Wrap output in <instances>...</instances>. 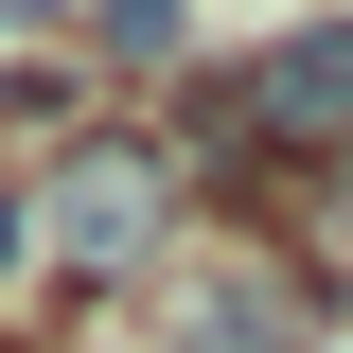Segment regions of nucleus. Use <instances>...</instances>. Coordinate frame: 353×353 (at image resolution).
<instances>
[{"mask_svg": "<svg viewBox=\"0 0 353 353\" xmlns=\"http://www.w3.org/2000/svg\"><path fill=\"white\" fill-rule=\"evenodd\" d=\"M36 248L88 265V283H141V265L176 248V159L159 141H71L53 194H36Z\"/></svg>", "mask_w": 353, "mask_h": 353, "instance_id": "1", "label": "nucleus"}, {"mask_svg": "<svg viewBox=\"0 0 353 353\" xmlns=\"http://www.w3.org/2000/svg\"><path fill=\"white\" fill-rule=\"evenodd\" d=\"M212 141H248V159H353V18H301L248 71H212Z\"/></svg>", "mask_w": 353, "mask_h": 353, "instance_id": "2", "label": "nucleus"}, {"mask_svg": "<svg viewBox=\"0 0 353 353\" xmlns=\"http://www.w3.org/2000/svg\"><path fill=\"white\" fill-rule=\"evenodd\" d=\"M318 301H301V265H265V248H194L159 265V353H301Z\"/></svg>", "mask_w": 353, "mask_h": 353, "instance_id": "3", "label": "nucleus"}, {"mask_svg": "<svg viewBox=\"0 0 353 353\" xmlns=\"http://www.w3.org/2000/svg\"><path fill=\"white\" fill-rule=\"evenodd\" d=\"M71 36L106 53V71H159L176 53V0H71Z\"/></svg>", "mask_w": 353, "mask_h": 353, "instance_id": "4", "label": "nucleus"}, {"mask_svg": "<svg viewBox=\"0 0 353 353\" xmlns=\"http://www.w3.org/2000/svg\"><path fill=\"white\" fill-rule=\"evenodd\" d=\"M18 248H36V212H18V194H0V265H18Z\"/></svg>", "mask_w": 353, "mask_h": 353, "instance_id": "5", "label": "nucleus"}, {"mask_svg": "<svg viewBox=\"0 0 353 353\" xmlns=\"http://www.w3.org/2000/svg\"><path fill=\"white\" fill-rule=\"evenodd\" d=\"M0 18H71V0H0Z\"/></svg>", "mask_w": 353, "mask_h": 353, "instance_id": "6", "label": "nucleus"}]
</instances>
